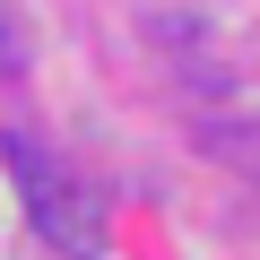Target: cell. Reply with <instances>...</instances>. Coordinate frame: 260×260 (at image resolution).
Wrapping results in <instances>:
<instances>
[{"label":"cell","instance_id":"obj_1","mask_svg":"<svg viewBox=\"0 0 260 260\" xmlns=\"http://www.w3.org/2000/svg\"><path fill=\"white\" fill-rule=\"evenodd\" d=\"M0 156H9V174H18L26 217H35V234H44V243L78 251V260L104 243V208H95V200H87V191H78V182H70V174H61L35 139H0Z\"/></svg>","mask_w":260,"mask_h":260}]
</instances>
